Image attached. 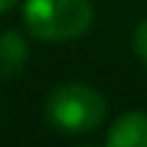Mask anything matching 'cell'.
I'll use <instances>...</instances> for the list:
<instances>
[{
    "label": "cell",
    "instance_id": "1",
    "mask_svg": "<svg viewBox=\"0 0 147 147\" xmlns=\"http://www.w3.org/2000/svg\"><path fill=\"white\" fill-rule=\"evenodd\" d=\"M90 0H26L23 23L41 41H72L93 26Z\"/></svg>",
    "mask_w": 147,
    "mask_h": 147
},
{
    "label": "cell",
    "instance_id": "2",
    "mask_svg": "<svg viewBox=\"0 0 147 147\" xmlns=\"http://www.w3.org/2000/svg\"><path fill=\"white\" fill-rule=\"evenodd\" d=\"M44 111L54 129L67 134H88L103 124L106 98L85 83H65L49 93Z\"/></svg>",
    "mask_w": 147,
    "mask_h": 147
},
{
    "label": "cell",
    "instance_id": "3",
    "mask_svg": "<svg viewBox=\"0 0 147 147\" xmlns=\"http://www.w3.org/2000/svg\"><path fill=\"white\" fill-rule=\"evenodd\" d=\"M109 147H147V114L129 111L119 116L106 137Z\"/></svg>",
    "mask_w": 147,
    "mask_h": 147
},
{
    "label": "cell",
    "instance_id": "4",
    "mask_svg": "<svg viewBox=\"0 0 147 147\" xmlns=\"http://www.w3.org/2000/svg\"><path fill=\"white\" fill-rule=\"evenodd\" d=\"M28 62V44L18 31L0 34V78H13Z\"/></svg>",
    "mask_w": 147,
    "mask_h": 147
},
{
    "label": "cell",
    "instance_id": "5",
    "mask_svg": "<svg viewBox=\"0 0 147 147\" xmlns=\"http://www.w3.org/2000/svg\"><path fill=\"white\" fill-rule=\"evenodd\" d=\"M132 44H134V52H137V57L142 59V65H147V21H142V23L134 28Z\"/></svg>",
    "mask_w": 147,
    "mask_h": 147
},
{
    "label": "cell",
    "instance_id": "6",
    "mask_svg": "<svg viewBox=\"0 0 147 147\" xmlns=\"http://www.w3.org/2000/svg\"><path fill=\"white\" fill-rule=\"evenodd\" d=\"M18 0H0V13H8L10 8H16Z\"/></svg>",
    "mask_w": 147,
    "mask_h": 147
}]
</instances>
